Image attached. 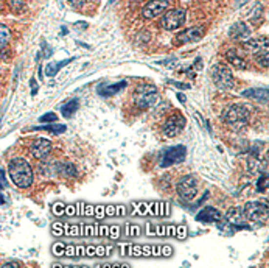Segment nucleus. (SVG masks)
I'll list each match as a JSON object with an SVG mask.
<instances>
[{
    "label": "nucleus",
    "mask_w": 269,
    "mask_h": 268,
    "mask_svg": "<svg viewBox=\"0 0 269 268\" xmlns=\"http://www.w3.org/2000/svg\"><path fill=\"white\" fill-rule=\"evenodd\" d=\"M8 173L14 182V186L19 189H27L33 184V169L30 162L25 161L23 157H14L8 164Z\"/></svg>",
    "instance_id": "nucleus-1"
},
{
    "label": "nucleus",
    "mask_w": 269,
    "mask_h": 268,
    "mask_svg": "<svg viewBox=\"0 0 269 268\" xmlns=\"http://www.w3.org/2000/svg\"><path fill=\"white\" fill-rule=\"evenodd\" d=\"M249 117H250L249 110L243 105H230V106L226 108V110L223 111V114H221L223 122H226L233 128L245 127V125L248 123V120H249Z\"/></svg>",
    "instance_id": "nucleus-2"
},
{
    "label": "nucleus",
    "mask_w": 269,
    "mask_h": 268,
    "mask_svg": "<svg viewBox=\"0 0 269 268\" xmlns=\"http://www.w3.org/2000/svg\"><path fill=\"white\" fill-rule=\"evenodd\" d=\"M159 98L157 88L154 85H140L134 92V103L139 108H151Z\"/></svg>",
    "instance_id": "nucleus-3"
},
{
    "label": "nucleus",
    "mask_w": 269,
    "mask_h": 268,
    "mask_svg": "<svg viewBox=\"0 0 269 268\" xmlns=\"http://www.w3.org/2000/svg\"><path fill=\"white\" fill-rule=\"evenodd\" d=\"M212 78L215 85L223 90H229L235 86V78L230 69L223 63H218L212 67Z\"/></svg>",
    "instance_id": "nucleus-4"
},
{
    "label": "nucleus",
    "mask_w": 269,
    "mask_h": 268,
    "mask_svg": "<svg viewBox=\"0 0 269 268\" xmlns=\"http://www.w3.org/2000/svg\"><path fill=\"white\" fill-rule=\"evenodd\" d=\"M245 217L249 222L254 223H263L268 219V204L260 203V201H250L243 209Z\"/></svg>",
    "instance_id": "nucleus-5"
},
{
    "label": "nucleus",
    "mask_w": 269,
    "mask_h": 268,
    "mask_svg": "<svg viewBox=\"0 0 269 268\" xmlns=\"http://www.w3.org/2000/svg\"><path fill=\"white\" fill-rule=\"evenodd\" d=\"M187 18V11L182 10V8H176V10H170L164 14L162 18V27L168 31L178 30L182 27V23L186 22Z\"/></svg>",
    "instance_id": "nucleus-6"
},
{
    "label": "nucleus",
    "mask_w": 269,
    "mask_h": 268,
    "mask_svg": "<svg viewBox=\"0 0 269 268\" xmlns=\"http://www.w3.org/2000/svg\"><path fill=\"white\" fill-rule=\"evenodd\" d=\"M187 156V148L186 145H176V147H170L166 148L164 155H162V161H161V167L166 169V167L174 165L182 162Z\"/></svg>",
    "instance_id": "nucleus-7"
},
{
    "label": "nucleus",
    "mask_w": 269,
    "mask_h": 268,
    "mask_svg": "<svg viewBox=\"0 0 269 268\" xmlns=\"http://www.w3.org/2000/svg\"><path fill=\"white\" fill-rule=\"evenodd\" d=\"M178 194L181 195V198L191 201L195 200L198 195V181L195 177L191 175H187V177H182L178 182Z\"/></svg>",
    "instance_id": "nucleus-8"
},
{
    "label": "nucleus",
    "mask_w": 269,
    "mask_h": 268,
    "mask_svg": "<svg viewBox=\"0 0 269 268\" xmlns=\"http://www.w3.org/2000/svg\"><path fill=\"white\" fill-rule=\"evenodd\" d=\"M186 128V117L181 114H176L168 117L165 125H164V134L166 137H176L178 134L182 133V130Z\"/></svg>",
    "instance_id": "nucleus-9"
},
{
    "label": "nucleus",
    "mask_w": 269,
    "mask_h": 268,
    "mask_svg": "<svg viewBox=\"0 0 269 268\" xmlns=\"http://www.w3.org/2000/svg\"><path fill=\"white\" fill-rule=\"evenodd\" d=\"M206 28L204 27H191L181 31L178 36L174 38V44L182 45V44H187V43H196L201 38L204 36Z\"/></svg>",
    "instance_id": "nucleus-10"
},
{
    "label": "nucleus",
    "mask_w": 269,
    "mask_h": 268,
    "mask_svg": "<svg viewBox=\"0 0 269 268\" xmlns=\"http://www.w3.org/2000/svg\"><path fill=\"white\" fill-rule=\"evenodd\" d=\"M166 8H168L166 0H151V2H148L144 6L142 14H144L145 19H154L157 16L164 14V11H166Z\"/></svg>",
    "instance_id": "nucleus-11"
},
{
    "label": "nucleus",
    "mask_w": 269,
    "mask_h": 268,
    "mask_svg": "<svg viewBox=\"0 0 269 268\" xmlns=\"http://www.w3.org/2000/svg\"><path fill=\"white\" fill-rule=\"evenodd\" d=\"M50 152H52V142H50L48 139L41 137V139L33 142V145H31V155H33V157L44 159V157L48 156Z\"/></svg>",
    "instance_id": "nucleus-12"
},
{
    "label": "nucleus",
    "mask_w": 269,
    "mask_h": 268,
    "mask_svg": "<svg viewBox=\"0 0 269 268\" xmlns=\"http://www.w3.org/2000/svg\"><path fill=\"white\" fill-rule=\"evenodd\" d=\"M229 36L233 41H246L250 36V28L245 22H235L229 30Z\"/></svg>",
    "instance_id": "nucleus-13"
},
{
    "label": "nucleus",
    "mask_w": 269,
    "mask_h": 268,
    "mask_svg": "<svg viewBox=\"0 0 269 268\" xmlns=\"http://www.w3.org/2000/svg\"><path fill=\"white\" fill-rule=\"evenodd\" d=\"M198 222H204V223H213V222H221L223 220V214L215 207H204L196 215Z\"/></svg>",
    "instance_id": "nucleus-14"
},
{
    "label": "nucleus",
    "mask_w": 269,
    "mask_h": 268,
    "mask_svg": "<svg viewBox=\"0 0 269 268\" xmlns=\"http://www.w3.org/2000/svg\"><path fill=\"white\" fill-rule=\"evenodd\" d=\"M226 219H228V222L233 226H237V228H246L245 226V212H243V209L240 207H232L229 209L228 215H226Z\"/></svg>",
    "instance_id": "nucleus-15"
},
{
    "label": "nucleus",
    "mask_w": 269,
    "mask_h": 268,
    "mask_svg": "<svg viewBox=\"0 0 269 268\" xmlns=\"http://www.w3.org/2000/svg\"><path fill=\"white\" fill-rule=\"evenodd\" d=\"M245 48L249 50L250 53H258L262 50L268 48V38H257V39H248L245 41Z\"/></svg>",
    "instance_id": "nucleus-16"
},
{
    "label": "nucleus",
    "mask_w": 269,
    "mask_h": 268,
    "mask_svg": "<svg viewBox=\"0 0 269 268\" xmlns=\"http://www.w3.org/2000/svg\"><path fill=\"white\" fill-rule=\"evenodd\" d=\"M243 97L250 98V100H257V102L266 103L268 102V89L266 88H257V89H248L243 92Z\"/></svg>",
    "instance_id": "nucleus-17"
},
{
    "label": "nucleus",
    "mask_w": 269,
    "mask_h": 268,
    "mask_svg": "<svg viewBox=\"0 0 269 268\" xmlns=\"http://www.w3.org/2000/svg\"><path fill=\"white\" fill-rule=\"evenodd\" d=\"M226 60H228L233 67H237L238 70H246L248 69V63L243 60V58L235 52V50H229V52H226Z\"/></svg>",
    "instance_id": "nucleus-18"
},
{
    "label": "nucleus",
    "mask_w": 269,
    "mask_h": 268,
    "mask_svg": "<svg viewBox=\"0 0 269 268\" xmlns=\"http://www.w3.org/2000/svg\"><path fill=\"white\" fill-rule=\"evenodd\" d=\"M126 85L128 83L126 81H120V83H114V85H107V86H103V88H100V94L104 95V97H111V95H115L117 92H120L126 88Z\"/></svg>",
    "instance_id": "nucleus-19"
},
{
    "label": "nucleus",
    "mask_w": 269,
    "mask_h": 268,
    "mask_svg": "<svg viewBox=\"0 0 269 268\" xmlns=\"http://www.w3.org/2000/svg\"><path fill=\"white\" fill-rule=\"evenodd\" d=\"M75 60V58H69V60H65V61H60V63H50L47 64L45 67V75L47 77H55V75L60 72L62 67H65L67 64H70L72 61Z\"/></svg>",
    "instance_id": "nucleus-20"
},
{
    "label": "nucleus",
    "mask_w": 269,
    "mask_h": 268,
    "mask_svg": "<svg viewBox=\"0 0 269 268\" xmlns=\"http://www.w3.org/2000/svg\"><path fill=\"white\" fill-rule=\"evenodd\" d=\"M78 106H80L78 100H70L69 103L64 105V108H62V115L65 117V119H69V117H72L75 112H77Z\"/></svg>",
    "instance_id": "nucleus-21"
},
{
    "label": "nucleus",
    "mask_w": 269,
    "mask_h": 268,
    "mask_svg": "<svg viewBox=\"0 0 269 268\" xmlns=\"http://www.w3.org/2000/svg\"><path fill=\"white\" fill-rule=\"evenodd\" d=\"M11 39V31L8 30L6 25L0 23V48H3Z\"/></svg>",
    "instance_id": "nucleus-22"
},
{
    "label": "nucleus",
    "mask_w": 269,
    "mask_h": 268,
    "mask_svg": "<svg viewBox=\"0 0 269 268\" xmlns=\"http://www.w3.org/2000/svg\"><path fill=\"white\" fill-rule=\"evenodd\" d=\"M60 170H61V175H64V177H67V178L77 177V167H75L73 164H69V162L61 164L60 165Z\"/></svg>",
    "instance_id": "nucleus-23"
},
{
    "label": "nucleus",
    "mask_w": 269,
    "mask_h": 268,
    "mask_svg": "<svg viewBox=\"0 0 269 268\" xmlns=\"http://www.w3.org/2000/svg\"><path fill=\"white\" fill-rule=\"evenodd\" d=\"M255 61L262 66V67H265V69H268V66H269V60H268V48H265V50H262V52H258V53H255Z\"/></svg>",
    "instance_id": "nucleus-24"
},
{
    "label": "nucleus",
    "mask_w": 269,
    "mask_h": 268,
    "mask_svg": "<svg viewBox=\"0 0 269 268\" xmlns=\"http://www.w3.org/2000/svg\"><path fill=\"white\" fill-rule=\"evenodd\" d=\"M8 6H10L14 13H22L25 10V3L22 0H8Z\"/></svg>",
    "instance_id": "nucleus-25"
},
{
    "label": "nucleus",
    "mask_w": 269,
    "mask_h": 268,
    "mask_svg": "<svg viewBox=\"0 0 269 268\" xmlns=\"http://www.w3.org/2000/svg\"><path fill=\"white\" fill-rule=\"evenodd\" d=\"M35 130H44V131H52L55 134H61L65 131V125H48V127H42V128H35Z\"/></svg>",
    "instance_id": "nucleus-26"
},
{
    "label": "nucleus",
    "mask_w": 269,
    "mask_h": 268,
    "mask_svg": "<svg viewBox=\"0 0 269 268\" xmlns=\"http://www.w3.org/2000/svg\"><path fill=\"white\" fill-rule=\"evenodd\" d=\"M56 120H58V115L55 112H47V114L39 117V122L41 123H55Z\"/></svg>",
    "instance_id": "nucleus-27"
},
{
    "label": "nucleus",
    "mask_w": 269,
    "mask_h": 268,
    "mask_svg": "<svg viewBox=\"0 0 269 268\" xmlns=\"http://www.w3.org/2000/svg\"><path fill=\"white\" fill-rule=\"evenodd\" d=\"M257 189H258V192H263V190L268 189V175H263V177L258 179Z\"/></svg>",
    "instance_id": "nucleus-28"
},
{
    "label": "nucleus",
    "mask_w": 269,
    "mask_h": 268,
    "mask_svg": "<svg viewBox=\"0 0 269 268\" xmlns=\"http://www.w3.org/2000/svg\"><path fill=\"white\" fill-rule=\"evenodd\" d=\"M168 83H171L173 86H176V88H179V89H190L191 86L188 85V83H181V81H168Z\"/></svg>",
    "instance_id": "nucleus-29"
},
{
    "label": "nucleus",
    "mask_w": 269,
    "mask_h": 268,
    "mask_svg": "<svg viewBox=\"0 0 269 268\" xmlns=\"http://www.w3.org/2000/svg\"><path fill=\"white\" fill-rule=\"evenodd\" d=\"M53 253H55L56 256L64 254V245H62V244H56L55 248H53Z\"/></svg>",
    "instance_id": "nucleus-30"
},
{
    "label": "nucleus",
    "mask_w": 269,
    "mask_h": 268,
    "mask_svg": "<svg viewBox=\"0 0 269 268\" xmlns=\"http://www.w3.org/2000/svg\"><path fill=\"white\" fill-rule=\"evenodd\" d=\"M0 268H21V265H19V262H16V261H11V262H6V264H3Z\"/></svg>",
    "instance_id": "nucleus-31"
},
{
    "label": "nucleus",
    "mask_w": 269,
    "mask_h": 268,
    "mask_svg": "<svg viewBox=\"0 0 269 268\" xmlns=\"http://www.w3.org/2000/svg\"><path fill=\"white\" fill-rule=\"evenodd\" d=\"M69 3L75 8H81L84 3H86V0H69Z\"/></svg>",
    "instance_id": "nucleus-32"
},
{
    "label": "nucleus",
    "mask_w": 269,
    "mask_h": 268,
    "mask_svg": "<svg viewBox=\"0 0 269 268\" xmlns=\"http://www.w3.org/2000/svg\"><path fill=\"white\" fill-rule=\"evenodd\" d=\"M53 212L56 214V215H61V214H64V207H62V204H55V207H53Z\"/></svg>",
    "instance_id": "nucleus-33"
},
{
    "label": "nucleus",
    "mask_w": 269,
    "mask_h": 268,
    "mask_svg": "<svg viewBox=\"0 0 269 268\" xmlns=\"http://www.w3.org/2000/svg\"><path fill=\"white\" fill-rule=\"evenodd\" d=\"M119 226H114V228H111V237L112 239H119Z\"/></svg>",
    "instance_id": "nucleus-34"
},
{
    "label": "nucleus",
    "mask_w": 269,
    "mask_h": 268,
    "mask_svg": "<svg viewBox=\"0 0 269 268\" xmlns=\"http://www.w3.org/2000/svg\"><path fill=\"white\" fill-rule=\"evenodd\" d=\"M95 211H97V217H104L106 215V212H104V207L103 206H98V207H95Z\"/></svg>",
    "instance_id": "nucleus-35"
},
{
    "label": "nucleus",
    "mask_w": 269,
    "mask_h": 268,
    "mask_svg": "<svg viewBox=\"0 0 269 268\" xmlns=\"http://www.w3.org/2000/svg\"><path fill=\"white\" fill-rule=\"evenodd\" d=\"M162 254L164 256H171L173 254V248L171 246H164L162 248Z\"/></svg>",
    "instance_id": "nucleus-36"
},
{
    "label": "nucleus",
    "mask_w": 269,
    "mask_h": 268,
    "mask_svg": "<svg viewBox=\"0 0 269 268\" xmlns=\"http://www.w3.org/2000/svg\"><path fill=\"white\" fill-rule=\"evenodd\" d=\"M0 186H5V175H3V170H0Z\"/></svg>",
    "instance_id": "nucleus-37"
},
{
    "label": "nucleus",
    "mask_w": 269,
    "mask_h": 268,
    "mask_svg": "<svg viewBox=\"0 0 269 268\" xmlns=\"http://www.w3.org/2000/svg\"><path fill=\"white\" fill-rule=\"evenodd\" d=\"M31 88H33V94H36V80H31Z\"/></svg>",
    "instance_id": "nucleus-38"
},
{
    "label": "nucleus",
    "mask_w": 269,
    "mask_h": 268,
    "mask_svg": "<svg viewBox=\"0 0 269 268\" xmlns=\"http://www.w3.org/2000/svg\"><path fill=\"white\" fill-rule=\"evenodd\" d=\"M178 98H179V102H182V103H186V97H184L182 94H178Z\"/></svg>",
    "instance_id": "nucleus-39"
},
{
    "label": "nucleus",
    "mask_w": 269,
    "mask_h": 268,
    "mask_svg": "<svg viewBox=\"0 0 269 268\" xmlns=\"http://www.w3.org/2000/svg\"><path fill=\"white\" fill-rule=\"evenodd\" d=\"M3 203H5V198L2 195V192H0V204H3Z\"/></svg>",
    "instance_id": "nucleus-40"
},
{
    "label": "nucleus",
    "mask_w": 269,
    "mask_h": 268,
    "mask_svg": "<svg viewBox=\"0 0 269 268\" xmlns=\"http://www.w3.org/2000/svg\"><path fill=\"white\" fill-rule=\"evenodd\" d=\"M102 268H112V264H106V265H103Z\"/></svg>",
    "instance_id": "nucleus-41"
},
{
    "label": "nucleus",
    "mask_w": 269,
    "mask_h": 268,
    "mask_svg": "<svg viewBox=\"0 0 269 268\" xmlns=\"http://www.w3.org/2000/svg\"><path fill=\"white\" fill-rule=\"evenodd\" d=\"M53 268H62V265H60V264H55V265H53Z\"/></svg>",
    "instance_id": "nucleus-42"
},
{
    "label": "nucleus",
    "mask_w": 269,
    "mask_h": 268,
    "mask_svg": "<svg viewBox=\"0 0 269 268\" xmlns=\"http://www.w3.org/2000/svg\"><path fill=\"white\" fill-rule=\"evenodd\" d=\"M70 268H81V267H70Z\"/></svg>",
    "instance_id": "nucleus-43"
},
{
    "label": "nucleus",
    "mask_w": 269,
    "mask_h": 268,
    "mask_svg": "<svg viewBox=\"0 0 269 268\" xmlns=\"http://www.w3.org/2000/svg\"><path fill=\"white\" fill-rule=\"evenodd\" d=\"M81 268H89V267H84V265H83V267H81Z\"/></svg>",
    "instance_id": "nucleus-44"
}]
</instances>
